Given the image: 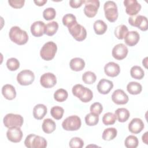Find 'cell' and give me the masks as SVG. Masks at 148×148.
Listing matches in <instances>:
<instances>
[{"label":"cell","instance_id":"6da1fadb","mask_svg":"<svg viewBox=\"0 0 148 148\" xmlns=\"http://www.w3.org/2000/svg\"><path fill=\"white\" fill-rule=\"evenodd\" d=\"M9 36L12 42L18 45H25L28 40L27 32L17 26H13L10 28Z\"/></svg>","mask_w":148,"mask_h":148},{"label":"cell","instance_id":"7a4b0ae2","mask_svg":"<svg viewBox=\"0 0 148 148\" xmlns=\"http://www.w3.org/2000/svg\"><path fill=\"white\" fill-rule=\"evenodd\" d=\"M72 92L74 96L77 97L82 102L84 103L90 102L93 98L92 91L80 84L75 85L72 88Z\"/></svg>","mask_w":148,"mask_h":148},{"label":"cell","instance_id":"3957f363","mask_svg":"<svg viewBox=\"0 0 148 148\" xmlns=\"http://www.w3.org/2000/svg\"><path fill=\"white\" fill-rule=\"evenodd\" d=\"M47 143L45 138L34 134L28 135L24 140L25 146L28 148H45Z\"/></svg>","mask_w":148,"mask_h":148},{"label":"cell","instance_id":"277c9868","mask_svg":"<svg viewBox=\"0 0 148 148\" xmlns=\"http://www.w3.org/2000/svg\"><path fill=\"white\" fill-rule=\"evenodd\" d=\"M57 50V45L52 41H49L45 43L41 48L40 56L44 60L50 61L54 58Z\"/></svg>","mask_w":148,"mask_h":148},{"label":"cell","instance_id":"5b68a950","mask_svg":"<svg viewBox=\"0 0 148 148\" xmlns=\"http://www.w3.org/2000/svg\"><path fill=\"white\" fill-rule=\"evenodd\" d=\"M105 16L110 22H114L119 16L116 3L112 1H108L103 5Z\"/></svg>","mask_w":148,"mask_h":148},{"label":"cell","instance_id":"8992f818","mask_svg":"<svg viewBox=\"0 0 148 148\" xmlns=\"http://www.w3.org/2000/svg\"><path fill=\"white\" fill-rule=\"evenodd\" d=\"M5 126L8 128L14 127H21L24 122V119L20 114L8 113L3 117Z\"/></svg>","mask_w":148,"mask_h":148},{"label":"cell","instance_id":"52a82bcc","mask_svg":"<svg viewBox=\"0 0 148 148\" xmlns=\"http://www.w3.org/2000/svg\"><path fill=\"white\" fill-rule=\"evenodd\" d=\"M68 29L69 33L77 41H83L87 37L86 29L83 26L77 23V21L68 27Z\"/></svg>","mask_w":148,"mask_h":148},{"label":"cell","instance_id":"ba28073f","mask_svg":"<svg viewBox=\"0 0 148 148\" xmlns=\"http://www.w3.org/2000/svg\"><path fill=\"white\" fill-rule=\"evenodd\" d=\"M82 125L80 118L76 115H72L66 117L62 123V127L66 131H77Z\"/></svg>","mask_w":148,"mask_h":148},{"label":"cell","instance_id":"9c48e42d","mask_svg":"<svg viewBox=\"0 0 148 148\" xmlns=\"http://www.w3.org/2000/svg\"><path fill=\"white\" fill-rule=\"evenodd\" d=\"M128 22L132 26L146 31L148 29V21L146 17L142 15H135L131 16L128 18Z\"/></svg>","mask_w":148,"mask_h":148},{"label":"cell","instance_id":"30bf717a","mask_svg":"<svg viewBox=\"0 0 148 148\" xmlns=\"http://www.w3.org/2000/svg\"><path fill=\"white\" fill-rule=\"evenodd\" d=\"M35 80V75L32 71L25 69L19 72L17 76V82L22 86L31 84Z\"/></svg>","mask_w":148,"mask_h":148},{"label":"cell","instance_id":"8fae6325","mask_svg":"<svg viewBox=\"0 0 148 148\" xmlns=\"http://www.w3.org/2000/svg\"><path fill=\"white\" fill-rule=\"evenodd\" d=\"M84 3L85 4L84 8L85 15L90 18L95 16L99 7V1L98 0H86L84 1Z\"/></svg>","mask_w":148,"mask_h":148},{"label":"cell","instance_id":"7c38bea8","mask_svg":"<svg viewBox=\"0 0 148 148\" xmlns=\"http://www.w3.org/2000/svg\"><path fill=\"white\" fill-rule=\"evenodd\" d=\"M123 3L125 6V12L131 16L137 15L141 9V5L136 0H125Z\"/></svg>","mask_w":148,"mask_h":148},{"label":"cell","instance_id":"4fadbf2b","mask_svg":"<svg viewBox=\"0 0 148 148\" xmlns=\"http://www.w3.org/2000/svg\"><path fill=\"white\" fill-rule=\"evenodd\" d=\"M40 83L44 88H51L57 83L56 76L53 73H45L40 76Z\"/></svg>","mask_w":148,"mask_h":148},{"label":"cell","instance_id":"5bb4252c","mask_svg":"<svg viewBox=\"0 0 148 148\" xmlns=\"http://www.w3.org/2000/svg\"><path fill=\"white\" fill-rule=\"evenodd\" d=\"M128 53L127 47L123 43H119L114 46L112 49V56L117 60H121L125 58Z\"/></svg>","mask_w":148,"mask_h":148},{"label":"cell","instance_id":"9a60e30c","mask_svg":"<svg viewBox=\"0 0 148 148\" xmlns=\"http://www.w3.org/2000/svg\"><path fill=\"white\" fill-rule=\"evenodd\" d=\"M23 132L20 127L9 128L6 132V136L8 140L13 143L20 142L23 138Z\"/></svg>","mask_w":148,"mask_h":148},{"label":"cell","instance_id":"2e32d148","mask_svg":"<svg viewBox=\"0 0 148 148\" xmlns=\"http://www.w3.org/2000/svg\"><path fill=\"white\" fill-rule=\"evenodd\" d=\"M112 99L113 102L117 105H124L128 102L129 98L123 90L117 89L113 92Z\"/></svg>","mask_w":148,"mask_h":148},{"label":"cell","instance_id":"e0dca14e","mask_svg":"<svg viewBox=\"0 0 148 148\" xmlns=\"http://www.w3.org/2000/svg\"><path fill=\"white\" fill-rule=\"evenodd\" d=\"M113 87V83L112 81L102 79L99 80L97 84V90L100 94H108Z\"/></svg>","mask_w":148,"mask_h":148},{"label":"cell","instance_id":"ac0fdd59","mask_svg":"<svg viewBox=\"0 0 148 148\" xmlns=\"http://www.w3.org/2000/svg\"><path fill=\"white\" fill-rule=\"evenodd\" d=\"M144 127V123L140 119L134 118L129 123L128 130L131 133L137 134L143 130Z\"/></svg>","mask_w":148,"mask_h":148},{"label":"cell","instance_id":"d6986e66","mask_svg":"<svg viewBox=\"0 0 148 148\" xmlns=\"http://www.w3.org/2000/svg\"><path fill=\"white\" fill-rule=\"evenodd\" d=\"M105 74L110 77H116L120 72V68L118 64L114 62H109L104 66Z\"/></svg>","mask_w":148,"mask_h":148},{"label":"cell","instance_id":"ffe728a7","mask_svg":"<svg viewBox=\"0 0 148 148\" xmlns=\"http://www.w3.org/2000/svg\"><path fill=\"white\" fill-rule=\"evenodd\" d=\"M45 24L42 21H36L31 26V32L35 37L42 36L45 34Z\"/></svg>","mask_w":148,"mask_h":148},{"label":"cell","instance_id":"44dd1931","mask_svg":"<svg viewBox=\"0 0 148 148\" xmlns=\"http://www.w3.org/2000/svg\"><path fill=\"white\" fill-rule=\"evenodd\" d=\"M124 39L127 45L129 46H134L138 43L140 39V35L137 31H132L128 32Z\"/></svg>","mask_w":148,"mask_h":148},{"label":"cell","instance_id":"7402d4cb","mask_svg":"<svg viewBox=\"0 0 148 148\" xmlns=\"http://www.w3.org/2000/svg\"><path fill=\"white\" fill-rule=\"evenodd\" d=\"M2 94L8 100H12L16 98V91L15 88L11 84H5L2 88Z\"/></svg>","mask_w":148,"mask_h":148},{"label":"cell","instance_id":"603a6c76","mask_svg":"<svg viewBox=\"0 0 148 148\" xmlns=\"http://www.w3.org/2000/svg\"><path fill=\"white\" fill-rule=\"evenodd\" d=\"M47 113V108L43 104H37L33 109V116L37 120L42 119Z\"/></svg>","mask_w":148,"mask_h":148},{"label":"cell","instance_id":"cb8c5ba5","mask_svg":"<svg viewBox=\"0 0 148 148\" xmlns=\"http://www.w3.org/2000/svg\"><path fill=\"white\" fill-rule=\"evenodd\" d=\"M69 66L72 71L76 72L81 71L85 67V62L81 58H73L70 61Z\"/></svg>","mask_w":148,"mask_h":148},{"label":"cell","instance_id":"d4e9b609","mask_svg":"<svg viewBox=\"0 0 148 148\" xmlns=\"http://www.w3.org/2000/svg\"><path fill=\"white\" fill-rule=\"evenodd\" d=\"M117 119L119 122L124 123L128 120L130 117V113L128 109L124 108H118L115 111V114Z\"/></svg>","mask_w":148,"mask_h":148},{"label":"cell","instance_id":"484cf974","mask_svg":"<svg viewBox=\"0 0 148 148\" xmlns=\"http://www.w3.org/2000/svg\"><path fill=\"white\" fill-rule=\"evenodd\" d=\"M42 128L44 132L46 134H51L56 130V125L52 119H46L43 121Z\"/></svg>","mask_w":148,"mask_h":148},{"label":"cell","instance_id":"4316f807","mask_svg":"<svg viewBox=\"0 0 148 148\" xmlns=\"http://www.w3.org/2000/svg\"><path fill=\"white\" fill-rule=\"evenodd\" d=\"M94 30L96 34L102 35L107 30V24L102 20H97L94 23Z\"/></svg>","mask_w":148,"mask_h":148},{"label":"cell","instance_id":"83f0119b","mask_svg":"<svg viewBox=\"0 0 148 148\" xmlns=\"http://www.w3.org/2000/svg\"><path fill=\"white\" fill-rule=\"evenodd\" d=\"M128 92L132 95H137L141 92L142 90V85L136 82H131L127 86Z\"/></svg>","mask_w":148,"mask_h":148},{"label":"cell","instance_id":"f1b7e54d","mask_svg":"<svg viewBox=\"0 0 148 148\" xmlns=\"http://www.w3.org/2000/svg\"><path fill=\"white\" fill-rule=\"evenodd\" d=\"M117 134V131L115 128L110 127L105 129L102 133V139L105 140H111L114 139Z\"/></svg>","mask_w":148,"mask_h":148},{"label":"cell","instance_id":"f546056e","mask_svg":"<svg viewBox=\"0 0 148 148\" xmlns=\"http://www.w3.org/2000/svg\"><path fill=\"white\" fill-rule=\"evenodd\" d=\"M58 29V24L57 22L53 21L47 23L45 26V34L48 36L54 35Z\"/></svg>","mask_w":148,"mask_h":148},{"label":"cell","instance_id":"4dcf8cb0","mask_svg":"<svg viewBox=\"0 0 148 148\" xmlns=\"http://www.w3.org/2000/svg\"><path fill=\"white\" fill-rule=\"evenodd\" d=\"M130 74L132 77L135 79L140 80L144 77L145 72L140 66L135 65L131 68Z\"/></svg>","mask_w":148,"mask_h":148},{"label":"cell","instance_id":"1f68e13d","mask_svg":"<svg viewBox=\"0 0 148 148\" xmlns=\"http://www.w3.org/2000/svg\"><path fill=\"white\" fill-rule=\"evenodd\" d=\"M128 32L127 27L124 24L117 26L114 29V35L119 39H123Z\"/></svg>","mask_w":148,"mask_h":148},{"label":"cell","instance_id":"d6a6232c","mask_svg":"<svg viewBox=\"0 0 148 148\" xmlns=\"http://www.w3.org/2000/svg\"><path fill=\"white\" fill-rule=\"evenodd\" d=\"M68 97V93L66 90L63 88H59L56 91L54 94V99L59 102L65 101Z\"/></svg>","mask_w":148,"mask_h":148},{"label":"cell","instance_id":"836d02e7","mask_svg":"<svg viewBox=\"0 0 148 148\" xmlns=\"http://www.w3.org/2000/svg\"><path fill=\"white\" fill-rule=\"evenodd\" d=\"M139 144V140L136 136L134 135L128 136L124 141L125 146L127 148H136Z\"/></svg>","mask_w":148,"mask_h":148},{"label":"cell","instance_id":"e575fe53","mask_svg":"<svg viewBox=\"0 0 148 148\" xmlns=\"http://www.w3.org/2000/svg\"><path fill=\"white\" fill-rule=\"evenodd\" d=\"M97 79L95 74L91 71H87L82 75V80L86 84H93Z\"/></svg>","mask_w":148,"mask_h":148},{"label":"cell","instance_id":"d590c367","mask_svg":"<svg viewBox=\"0 0 148 148\" xmlns=\"http://www.w3.org/2000/svg\"><path fill=\"white\" fill-rule=\"evenodd\" d=\"M64 113V109L59 106H53L50 110V114L51 116L56 120H60L61 119H62Z\"/></svg>","mask_w":148,"mask_h":148},{"label":"cell","instance_id":"8d00e7d4","mask_svg":"<svg viewBox=\"0 0 148 148\" xmlns=\"http://www.w3.org/2000/svg\"><path fill=\"white\" fill-rule=\"evenodd\" d=\"M117 120L116 116L114 114L111 112L106 113L102 117V122L106 125H113L115 123Z\"/></svg>","mask_w":148,"mask_h":148},{"label":"cell","instance_id":"74e56055","mask_svg":"<svg viewBox=\"0 0 148 148\" xmlns=\"http://www.w3.org/2000/svg\"><path fill=\"white\" fill-rule=\"evenodd\" d=\"M85 122L87 125L94 126L99 122V115L92 113H88L85 117Z\"/></svg>","mask_w":148,"mask_h":148},{"label":"cell","instance_id":"f35d334b","mask_svg":"<svg viewBox=\"0 0 148 148\" xmlns=\"http://www.w3.org/2000/svg\"><path fill=\"white\" fill-rule=\"evenodd\" d=\"M62 21L63 24L67 27H69L70 25L77 21L75 16H74L72 13H68L64 15L62 17Z\"/></svg>","mask_w":148,"mask_h":148},{"label":"cell","instance_id":"ab89813d","mask_svg":"<svg viewBox=\"0 0 148 148\" xmlns=\"http://www.w3.org/2000/svg\"><path fill=\"white\" fill-rule=\"evenodd\" d=\"M6 66L11 71H16L20 67V62L16 58H10L7 60Z\"/></svg>","mask_w":148,"mask_h":148},{"label":"cell","instance_id":"60d3db41","mask_svg":"<svg viewBox=\"0 0 148 148\" xmlns=\"http://www.w3.org/2000/svg\"><path fill=\"white\" fill-rule=\"evenodd\" d=\"M56 16V10L53 8H47L43 12V18L47 21L53 20Z\"/></svg>","mask_w":148,"mask_h":148},{"label":"cell","instance_id":"b9f144b4","mask_svg":"<svg viewBox=\"0 0 148 148\" xmlns=\"http://www.w3.org/2000/svg\"><path fill=\"white\" fill-rule=\"evenodd\" d=\"M69 146L71 148H82L84 146V142L80 138L73 137L70 140Z\"/></svg>","mask_w":148,"mask_h":148},{"label":"cell","instance_id":"7bdbcfd3","mask_svg":"<svg viewBox=\"0 0 148 148\" xmlns=\"http://www.w3.org/2000/svg\"><path fill=\"white\" fill-rule=\"evenodd\" d=\"M90 109L91 113L97 115H99L103 110V106L101 103L95 102L91 105Z\"/></svg>","mask_w":148,"mask_h":148},{"label":"cell","instance_id":"ee69618b","mask_svg":"<svg viewBox=\"0 0 148 148\" xmlns=\"http://www.w3.org/2000/svg\"><path fill=\"white\" fill-rule=\"evenodd\" d=\"M8 3L13 8L20 9L21 8L25 3L24 0H9Z\"/></svg>","mask_w":148,"mask_h":148},{"label":"cell","instance_id":"f6af8a7d","mask_svg":"<svg viewBox=\"0 0 148 148\" xmlns=\"http://www.w3.org/2000/svg\"><path fill=\"white\" fill-rule=\"evenodd\" d=\"M84 3V0H71L69 5L73 8H78Z\"/></svg>","mask_w":148,"mask_h":148},{"label":"cell","instance_id":"bcb514c9","mask_svg":"<svg viewBox=\"0 0 148 148\" xmlns=\"http://www.w3.org/2000/svg\"><path fill=\"white\" fill-rule=\"evenodd\" d=\"M47 0H34V3L39 6L44 5L47 2Z\"/></svg>","mask_w":148,"mask_h":148},{"label":"cell","instance_id":"7dc6e473","mask_svg":"<svg viewBox=\"0 0 148 148\" xmlns=\"http://www.w3.org/2000/svg\"><path fill=\"white\" fill-rule=\"evenodd\" d=\"M147 135H148V132H146L142 135V141H143L146 145H148V136H147Z\"/></svg>","mask_w":148,"mask_h":148},{"label":"cell","instance_id":"c3c4849f","mask_svg":"<svg viewBox=\"0 0 148 148\" xmlns=\"http://www.w3.org/2000/svg\"><path fill=\"white\" fill-rule=\"evenodd\" d=\"M147 57H146L144 60H143V61H142V64H143V65L145 66V68H147Z\"/></svg>","mask_w":148,"mask_h":148}]
</instances>
